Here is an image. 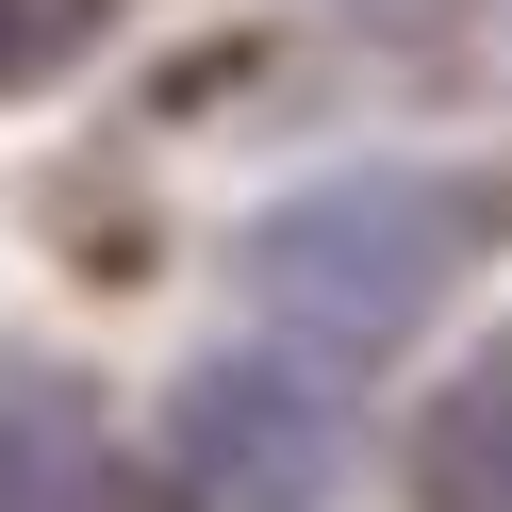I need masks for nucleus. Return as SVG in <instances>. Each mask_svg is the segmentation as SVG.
I'll list each match as a JSON object with an SVG mask.
<instances>
[{"label":"nucleus","instance_id":"f257e3e1","mask_svg":"<svg viewBox=\"0 0 512 512\" xmlns=\"http://www.w3.org/2000/svg\"><path fill=\"white\" fill-rule=\"evenodd\" d=\"M446 232H463V199H430V182H347V199L281 215L265 281L298 314H331V331H397V314L446 281Z\"/></svg>","mask_w":512,"mask_h":512},{"label":"nucleus","instance_id":"f03ea898","mask_svg":"<svg viewBox=\"0 0 512 512\" xmlns=\"http://www.w3.org/2000/svg\"><path fill=\"white\" fill-rule=\"evenodd\" d=\"M182 446H199L215 512H298L314 479H331V413H314V397H298L281 364H232V380H199Z\"/></svg>","mask_w":512,"mask_h":512},{"label":"nucleus","instance_id":"7ed1b4c3","mask_svg":"<svg viewBox=\"0 0 512 512\" xmlns=\"http://www.w3.org/2000/svg\"><path fill=\"white\" fill-rule=\"evenodd\" d=\"M430 512H512V364L446 413V446H430Z\"/></svg>","mask_w":512,"mask_h":512}]
</instances>
